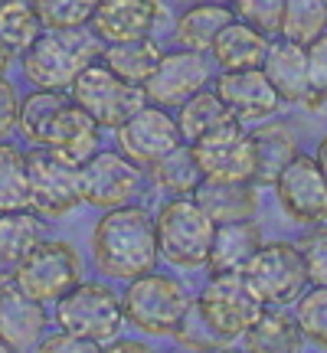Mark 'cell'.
Returning a JSON list of instances; mask_svg holds the SVG:
<instances>
[{
  "mask_svg": "<svg viewBox=\"0 0 327 353\" xmlns=\"http://www.w3.org/2000/svg\"><path fill=\"white\" fill-rule=\"evenodd\" d=\"M43 33L39 13L33 0H0V39L10 46L17 56L33 46V39Z\"/></svg>",
  "mask_w": 327,
  "mask_h": 353,
  "instance_id": "d6a6232c",
  "label": "cell"
},
{
  "mask_svg": "<svg viewBox=\"0 0 327 353\" xmlns=\"http://www.w3.org/2000/svg\"><path fill=\"white\" fill-rule=\"evenodd\" d=\"M268 39L272 37L262 33L259 26L232 17V20L216 33L213 46H210V56H213L216 69H252V65H262Z\"/></svg>",
  "mask_w": 327,
  "mask_h": 353,
  "instance_id": "cb8c5ba5",
  "label": "cell"
},
{
  "mask_svg": "<svg viewBox=\"0 0 327 353\" xmlns=\"http://www.w3.org/2000/svg\"><path fill=\"white\" fill-rule=\"evenodd\" d=\"M213 76H216V63L210 52L184 50V46L164 50L157 69L144 82V99L174 112L177 105H184L193 92L213 85Z\"/></svg>",
  "mask_w": 327,
  "mask_h": 353,
  "instance_id": "7c38bea8",
  "label": "cell"
},
{
  "mask_svg": "<svg viewBox=\"0 0 327 353\" xmlns=\"http://www.w3.org/2000/svg\"><path fill=\"white\" fill-rule=\"evenodd\" d=\"M88 259L101 278L121 285L154 272L161 265L154 210H148L141 200L101 210L88 232Z\"/></svg>",
  "mask_w": 327,
  "mask_h": 353,
  "instance_id": "6da1fadb",
  "label": "cell"
},
{
  "mask_svg": "<svg viewBox=\"0 0 327 353\" xmlns=\"http://www.w3.org/2000/svg\"><path fill=\"white\" fill-rule=\"evenodd\" d=\"M242 347L252 353H298L304 347V337L295 314H288V307L265 304L255 324L242 334Z\"/></svg>",
  "mask_w": 327,
  "mask_h": 353,
  "instance_id": "484cf974",
  "label": "cell"
},
{
  "mask_svg": "<svg viewBox=\"0 0 327 353\" xmlns=\"http://www.w3.org/2000/svg\"><path fill=\"white\" fill-rule=\"evenodd\" d=\"M37 144L52 148V151H63V154H69L72 161L82 164L86 157H92V154L101 148V128H99V121H95L86 108H79L76 101H72V95H69V99L50 114V121L43 125Z\"/></svg>",
  "mask_w": 327,
  "mask_h": 353,
  "instance_id": "d6986e66",
  "label": "cell"
},
{
  "mask_svg": "<svg viewBox=\"0 0 327 353\" xmlns=\"http://www.w3.org/2000/svg\"><path fill=\"white\" fill-rule=\"evenodd\" d=\"M50 334V304L26 294L10 275H0V341L10 353L37 350Z\"/></svg>",
  "mask_w": 327,
  "mask_h": 353,
  "instance_id": "2e32d148",
  "label": "cell"
},
{
  "mask_svg": "<svg viewBox=\"0 0 327 353\" xmlns=\"http://www.w3.org/2000/svg\"><path fill=\"white\" fill-rule=\"evenodd\" d=\"M232 3H187L174 13L170 37L177 46L197 52H210L216 33L232 20Z\"/></svg>",
  "mask_w": 327,
  "mask_h": 353,
  "instance_id": "d4e9b609",
  "label": "cell"
},
{
  "mask_svg": "<svg viewBox=\"0 0 327 353\" xmlns=\"http://www.w3.org/2000/svg\"><path fill=\"white\" fill-rule=\"evenodd\" d=\"M262 245V226L255 219H232V223H216L213 245L206 255L203 272L206 275H223V272H246L249 259Z\"/></svg>",
  "mask_w": 327,
  "mask_h": 353,
  "instance_id": "603a6c76",
  "label": "cell"
},
{
  "mask_svg": "<svg viewBox=\"0 0 327 353\" xmlns=\"http://www.w3.org/2000/svg\"><path fill=\"white\" fill-rule=\"evenodd\" d=\"M216 95L223 99V105L229 108V114L242 121V125H259L265 118L281 108V99L272 88V82L265 79L262 65L252 69H216L213 76Z\"/></svg>",
  "mask_w": 327,
  "mask_h": 353,
  "instance_id": "e0dca14e",
  "label": "cell"
},
{
  "mask_svg": "<svg viewBox=\"0 0 327 353\" xmlns=\"http://www.w3.org/2000/svg\"><path fill=\"white\" fill-rule=\"evenodd\" d=\"M69 154L33 144L26 148V183L30 200L26 206L46 223L66 219L82 206V170Z\"/></svg>",
  "mask_w": 327,
  "mask_h": 353,
  "instance_id": "8992f818",
  "label": "cell"
},
{
  "mask_svg": "<svg viewBox=\"0 0 327 353\" xmlns=\"http://www.w3.org/2000/svg\"><path fill=\"white\" fill-rule=\"evenodd\" d=\"M17 112H20V88L10 79H0V141H7L17 131Z\"/></svg>",
  "mask_w": 327,
  "mask_h": 353,
  "instance_id": "b9f144b4",
  "label": "cell"
},
{
  "mask_svg": "<svg viewBox=\"0 0 327 353\" xmlns=\"http://www.w3.org/2000/svg\"><path fill=\"white\" fill-rule=\"evenodd\" d=\"M39 353H99L101 347L99 343L86 341V337H79V334H69V330L56 327L52 334H46L37 347Z\"/></svg>",
  "mask_w": 327,
  "mask_h": 353,
  "instance_id": "60d3db41",
  "label": "cell"
},
{
  "mask_svg": "<svg viewBox=\"0 0 327 353\" xmlns=\"http://www.w3.org/2000/svg\"><path fill=\"white\" fill-rule=\"evenodd\" d=\"M315 161H317V167L324 170V176H327V134L321 141H317V148H315Z\"/></svg>",
  "mask_w": 327,
  "mask_h": 353,
  "instance_id": "f6af8a7d",
  "label": "cell"
},
{
  "mask_svg": "<svg viewBox=\"0 0 327 353\" xmlns=\"http://www.w3.org/2000/svg\"><path fill=\"white\" fill-rule=\"evenodd\" d=\"M262 72L278 92L281 105H304L308 99V46L304 43L275 33L268 39Z\"/></svg>",
  "mask_w": 327,
  "mask_h": 353,
  "instance_id": "ffe728a7",
  "label": "cell"
},
{
  "mask_svg": "<svg viewBox=\"0 0 327 353\" xmlns=\"http://www.w3.org/2000/svg\"><path fill=\"white\" fill-rule=\"evenodd\" d=\"M167 7L164 0H95L88 30L101 43H125V39L157 37Z\"/></svg>",
  "mask_w": 327,
  "mask_h": 353,
  "instance_id": "ac0fdd59",
  "label": "cell"
},
{
  "mask_svg": "<svg viewBox=\"0 0 327 353\" xmlns=\"http://www.w3.org/2000/svg\"><path fill=\"white\" fill-rule=\"evenodd\" d=\"M242 275L249 281V288L259 294V301L268 307H288L308 288L301 252L288 239H262Z\"/></svg>",
  "mask_w": 327,
  "mask_h": 353,
  "instance_id": "30bf717a",
  "label": "cell"
},
{
  "mask_svg": "<svg viewBox=\"0 0 327 353\" xmlns=\"http://www.w3.org/2000/svg\"><path fill=\"white\" fill-rule=\"evenodd\" d=\"M10 278L43 304H56L66 291L86 278V255L76 242L43 236L30 252L13 265Z\"/></svg>",
  "mask_w": 327,
  "mask_h": 353,
  "instance_id": "52a82bcc",
  "label": "cell"
},
{
  "mask_svg": "<svg viewBox=\"0 0 327 353\" xmlns=\"http://www.w3.org/2000/svg\"><path fill=\"white\" fill-rule=\"evenodd\" d=\"M52 324L105 347L125 330L121 291L108 278H82L52 304Z\"/></svg>",
  "mask_w": 327,
  "mask_h": 353,
  "instance_id": "5b68a950",
  "label": "cell"
},
{
  "mask_svg": "<svg viewBox=\"0 0 327 353\" xmlns=\"http://www.w3.org/2000/svg\"><path fill=\"white\" fill-rule=\"evenodd\" d=\"M291 307H295L291 314L301 327L304 343L327 350V285H308Z\"/></svg>",
  "mask_w": 327,
  "mask_h": 353,
  "instance_id": "e575fe53",
  "label": "cell"
},
{
  "mask_svg": "<svg viewBox=\"0 0 327 353\" xmlns=\"http://www.w3.org/2000/svg\"><path fill=\"white\" fill-rule=\"evenodd\" d=\"M272 187H275V200L281 213L291 223H298V226L327 223V176L317 167L315 154L298 151Z\"/></svg>",
  "mask_w": 327,
  "mask_h": 353,
  "instance_id": "4fadbf2b",
  "label": "cell"
},
{
  "mask_svg": "<svg viewBox=\"0 0 327 353\" xmlns=\"http://www.w3.org/2000/svg\"><path fill=\"white\" fill-rule=\"evenodd\" d=\"M193 307L219 341L236 343L255 324V317L262 314L265 304L249 288L242 272H223V275H206L203 288L193 298Z\"/></svg>",
  "mask_w": 327,
  "mask_h": 353,
  "instance_id": "ba28073f",
  "label": "cell"
},
{
  "mask_svg": "<svg viewBox=\"0 0 327 353\" xmlns=\"http://www.w3.org/2000/svg\"><path fill=\"white\" fill-rule=\"evenodd\" d=\"M69 99V88H33L20 95V112H17V134L23 138V144H37L43 125L50 121V114Z\"/></svg>",
  "mask_w": 327,
  "mask_h": 353,
  "instance_id": "1f68e13d",
  "label": "cell"
},
{
  "mask_svg": "<svg viewBox=\"0 0 327 353\" xmlns=\"http://www.w3.org/2000/svg\"><path fill=\"white\" fill-rule=\"evenodd\" d=\"M190 148L200 161L203 176H210V180H255V154H252L249 128L236 118L197 138Z\"/></svg>",
  "mask_w": 327,
  "mask_h": 353,
  "instance_id": "9a60e30c",
  "label": "cell"
},
{
  "mask_svg": "<svg viewBox=\"0 0 327 353\" xmlns=\"http://www.w3.org/2000/svg\"><path fill=\"white\" fill-rule=\"evenodd\" d=\"M187 3H232V0H187Z\"/></svg>",
  "mask_w": 327,
  "mask_h": 353,
  "instance_id": "bcb514c9",
  "label": "cell"
},
{
  "mask_svg": "<svg viewBox=\"0 0 327 353\" xmlns=\"http://www.w3.org/2000/svg\"><path fill=\"white\" fill-rule=\"evenodd\" d=\"M197 291L187 285V278L170 275L154 268L148 275H138L125 281L121 288V311H125V327L131 334H141L148 341H170L180 321L193 307Z\"/></svg>",
  "mask_w": 327,
  "mask_h": 353,
  "instance_id": "7a4b0ae2",
  "label": "cell"
},
{
  "mask_svg": "<svg viewBox=\"0 0 327 353\" xmlns=\"http://www.w3.org/2000/svg\"><path fill=\"white\" fill-rule=\"evenodd\" d=\"M69 95L76 101L79 108H86L95 121H99L101 131H115L121 128L144 105V88L131 85L125 79L112 72L108 65L95 59L88 63L82 72L76 76V82L69 85Z\"/></svg>",
  "mask_w": 327,
  "mask_h": 353,
  "instance_id": "9c48e42d",
  "label": "cell"
},
{
  "mask_svg": "<svg viewBox=\"0 0 327 353\" xmlns=\"http://www.w3.org/2000/svg\"><path fill=\"white\" fill-rule=\"evenodd\" d=\"M180 141H184V134L177 125V114L164 105H154V101H144L125 125L115 128V148L141 167H151L157 157H164Z\"/></svg>",
  "mask_w": 327,
  "mask_h": 353,
  "instance_id": "5bb4252c",
  "label": "cell"
},
{
  "mask_svg": "<svg viewBox=\"0 0 327 353\" xmlns=\"http://www.w3.org/2000/svg\"><path fill=\"white\" fill-rule=\"evenodd\" d=\"M30 200L26 183V148L13 144L10 138L0 141V213L23 210Z\"/></svg>",
  "mask_w": 327,
  "mask_h": 353,
  "instance_id": "4dcf8cb0",
  "label": "cell"
},
{
  "mask_svg": "<svg viewBox=\"0 0 327 353\" xmlns=\"http://www.w3.org/2000/svg\"><path fill=\"white\" fill-rule=\"evenodd\" d=\"M43 236H46V219L37 216L30 206L0 213V275H10L13 265L20 262Z\"/></svg>",
  "mask_w": 327,
  "mask_h": 353,
  "instance_id": "f1b7e54d",
  "label": "cell"
},
{
  "mask_svg": "<svg viewBox=\"0 0 327 353\" xmlns=\"http://www.w3.org/2000/svg\"><path fill=\"white\" fill-rule=\"evenodd\" d=\"M170 341H174L177 347H184V350H219V347H229V343H223L213 330L203 324V317L197 314V307L187 311V317L180 321V327L174 330Z\"/></svg>",
  "mask_w": 327,
  "mask_h": 353,
  "instance_id": "ab89813d",
  "label": "cell"
},
{
  "mask_svg": "<svg viewBox=\"0 0 327 353\" xmlns=\"http://www.w3.org/2000/svg\"><path fill=\"white\" fill-rule=\"evenodd\" d=\"M281 10H285V0H232V13H236L239 20H246V23L259 26L268 37L278 33Z\"/></svg>",
  "mask_w": 327,
  "mask_h": 353,
  "instance_id": "f35d334b",
  "label": "cell"
},
{
  "mask_svg": "<svg viewBox=\"0 0 327 353\" xmlns=\"http://www.w3.org/2000/svg\"><path fill=\"white\" fill-rule=\"evenodd\" d=\"M82 206L92 210H115L125 203H138L148 190L144 167L135 164L131 157L118 148H99V151L82 161Z\"/></svg>",
  "mask_w": 327,
  "mask_h": 353,
  "instance_id": "8fae6325",
  "label": "cell"
},
{
  "mask_svg": "<svg viewBox=\"0 0 327 353\" xmlns=\"http://www.w3.org/2000/svg\"><path fill=\"white\" fill-rule=\"evenodd\" d=\"M308 108L327 105V30L308 43Z\"/></svg>",
  "mask_w": 327,
  "mask_h": 353,
  "instance_id": "74e56055",
  "label": "cell"
},
{
  "mask_svg": "<svg viewBox=\"0 0 327 353\" xmlns=\"http://www.w3.org/2000/svg\"><path fill=\"white\" fill-rule=\"evenodd\" d=\"M164 56V46L154 37H141V39H125V43H105L101 46V63L108 65L112 72L131 82V85H141L151 79V72L157 69Z\"/></svg>",
  "mask_w": 327,
  "mask_h": 353,
  "instance_id": "83f0119b",
  "label": "cell"
},
{
  "mask_svg": "<svg viewBox=\"0 0 327 353\" xmlns=\"http://www.w3.org/2000/svg\"><path fill=\"white\" fill-rule=\"evenodd\" d=\"M144 174H148V183L154 190H161L164 196H184V193H193V190L200 187L203 180V170H200V161H197V154L190 148L187 141H180L177 148L157 157L151 167H144Z\"/></svg>",
  "mask_w": 327,
  "mask_h": 353,
  "instance_id": "4316f807",
  "label": "cell"
},
{
  "mask_svg": "<svg viewBox=\"0 0 327 353\" xmlns=\"http://www.w3.org/2000/svg\"><path fill=\"white\" fill-rule=\"evenodd\" d=\"M301 252L304 272H308V285H327V226H308L301 239L295 242Z\"/></svg>",
  "mask_w": 327,
  "mask_h": 353,
  "instance_id": "8d00e7d4",
  "label": "cell"
},
{
  "mask_svg": "<svg viewBox=\"0 0 327 353\" xmlns=\"http://www.w3.org/2000/svg\"><path fill=\"white\" fill-rule=\"evenodd\" d=\"M249 141H252V154H255V183L259 187H272L278 180V174L288 167V161L301 151L298 148V131L281 121V118H265L259 125L249 128Z\"/></svg>",
  "mask_w": 327,
  "mask_h": 353,
  "instance_id": "44dd1931",
  "label": "cell"
},
{
  "mask_svg": "<svg viewBox=\"0 0 327 353\" xmlns=\"http://www.w3.org/2000/svg\"><path fill=\"white\" fill-rule=\"evenodd\" d=\"M193 200L200 203L213 223L232 219H255L259 213V183L255 180H210L203 176L193 190Z\"/></svg>",
  "mask_w": 327,
  "mask_h": 353,
  "instance_id": "7402d4cb",
  "label": "cell"
},
{
  "mask_svg": "<svg viewBox=\"0 0 327 353\" xmlns=\"http://www.w3.org/2000/svg\"><path fill=\"white\" fill-rule=\"evenodd\" d=\"M174 114H177V125H180V134H184L187 144H193L197 138H203V134H210L216 128H223L226 121H232V114L223 105V99L216 95L213 85L193 92L184 105H177Z\"/></svg>",
  "mask_w": 327,
  "mask_h": 353,
  "instance_id": "f546056e",
  "label": "cell"
},
{
  "mask_svg": "<svg viewBox=\"0 0 327 353\" xmlns=\"http://www.w3.org/2000/svg\"><path fill=\"white\" fill-rule=\"evenodd\" d=\"M13 63H17V52H13L10 46H7V43L0 39V79L10 72V65H13Z\"/></svg>",
  "mask_w": 327,
  "mask_h": 353,
  "instance_id": "ee69618b",
  "label": "cell"
},
{
  "mask_svg": "<svg viewBox=\"0 0 327 353\" xmlns=\"http://www.w3.org/2000/svg\"><path fill=\"white\" fill-rule=\"evenodd\" d=\"M327 30V0H285L278 33L295 43H311Z\"/></svg>",
  "mask_w": 327,
  "mask_h": 353,
  "instance_id": "836d02e7",
  "label": "cell"
},
{
  "mask_svg": "<svg viewBox=\"0 0 327 353\" xmlns=\"http://www.w3.org/2000/svg\"><path fill=\"white\" fill-rule=\"evenodd\" d=\"M154 232L164 265L177 272H200L213 245L216 223L193 200V193H184V196H164V203L154 210Z\"/></svg>",
  "mask_w": 327,
  "mask_h": 353,
  "instance_id": "277c9868",
  "label": "cell"
},
{
  "mask_svg": "<svg viewBox=\"0 0 327 353\" xmlns=\"http://www.w3.org/2000/svg\"><path fill=\"white\" fill-rule=\"evenodd\" d=\"M0 353H10V350H7V343H3V341H0Z\"/></svg>",
  "mask_w": 327,
  "mask_h": 353,
  "instance_id": "7dc6e473",
  "label": "cell"
},
{
  "mask_svg": "<svg viewBox=\"0 0 327 353\" xmlns=\"http://www.w3.org/2000/svg\"><path fill=\"white\" fill-rule=\"evenodd\" d=\"M43 30H79L88 26L95 0H33Z\"/></svg>",
  "mask_w": 327,
  "mask_h": 353,
  "instance_id": "d590c367",
  "label": "cell"
},
{
  "mask_svg": "<svg viewBox=\"0 0 327 353\" xmlns=\"http://www.w3.org/2000/svg\"><path fill=\"white\" fill-rule=\"evenodd\" d=\"M101 43L88 26L79 30H43L17 63L30 88H69L88 63L101 59Z\"/></svg>",
  "mask_w": 327,
  "mask_h": 353,
  "instance_id": "3957f363",
  "label": "cell"
},
{
  "mask_svg": "<svg viewBox=\"0 0 327 353\" xmlns=\"http://www.w3.org/2000/svg\"><path fill=\"white\" fill-rule=\"evenodd\" d=\"M151 343L154 341H148V337H121V334H118V337H115V341H108L105 343V347H101V350H131V353H144V350H151Z\"/></svg>",
  "mask_w": 327,
  "mask_h": 353,
  "instance_id": "7bdbcfd3",
  "label": "cell"
}]
</instances>
